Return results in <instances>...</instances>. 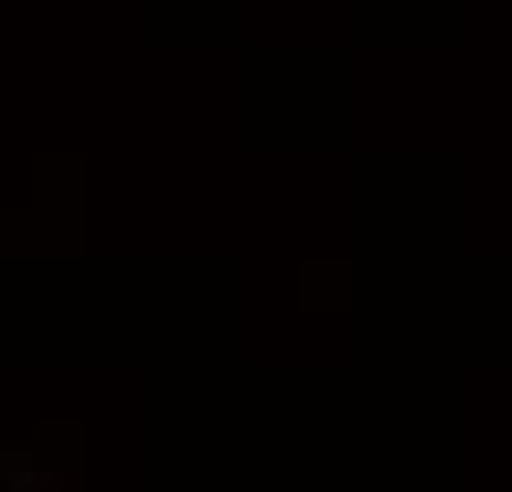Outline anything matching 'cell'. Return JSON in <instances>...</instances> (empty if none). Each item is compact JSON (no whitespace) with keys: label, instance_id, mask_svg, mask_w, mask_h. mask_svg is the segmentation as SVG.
I'll return each instance as SVG.
<instances>
[{"label":"cell","instance_id":"6da1fadb","mask_svg":"<svg viewBox=\"0 0 512 492\" xmlns=\"http://www.w3.org/2000/svg\"><path fill=\"white\" fill-rule=\"evenodd\" d=\"M67 466L40 453V446H0V492H60Z\"/></svg>","mask_w":512,"mask_h":492}]
</instances>
